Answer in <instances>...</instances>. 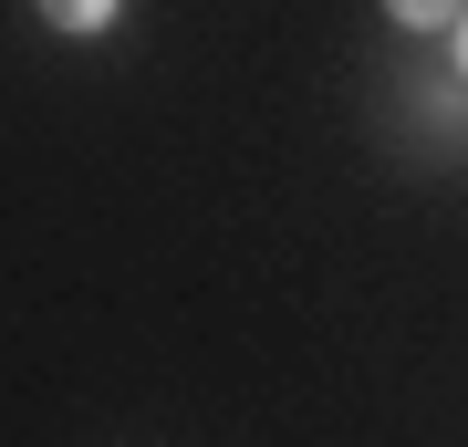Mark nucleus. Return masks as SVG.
I'll list each match as a JSON object with an SVG mask.
<instances>
[{"label": "nucleus", "mask_w": 468, "mask_h": 447, "mask_svg": "<svg viewBox=\"0 0 468 447\" xmlns=\"http://www.w3.org/2000/svg\"><path fill=\"white\" fill-rule=\"evenodd\" d=\"M115 11H125V0H42V21H52V32H73V42H94Z\"/></svg>", "instance_id": "1"}, {"label": "nucleus", "mask_w": 468, "mask_h": 447, "mask_svg": "<svg viewBox=\"0 0 468 447\" xmlns=\"http://www.w3.org/2000/svg\"><path fill=\"white\" fill-rule=\"evenodd\" d=\"M385 21H406V32H458L468 0H385Z\"/></svg>", "instance_id": "2"}, {"label": "nucleus", "mask_w": 468, "mask_h": 447, "mask_svg": "<svg viewBox=\"0 0 468 447\" xmlns=\"http://www.w3.org/2000/svg\"><path fill=\"white\" fill-rule=\"evenodd\" d=\"M458 63H468V21H458Z\"/></svg>", "instance_id": "3"}]
</instances>
